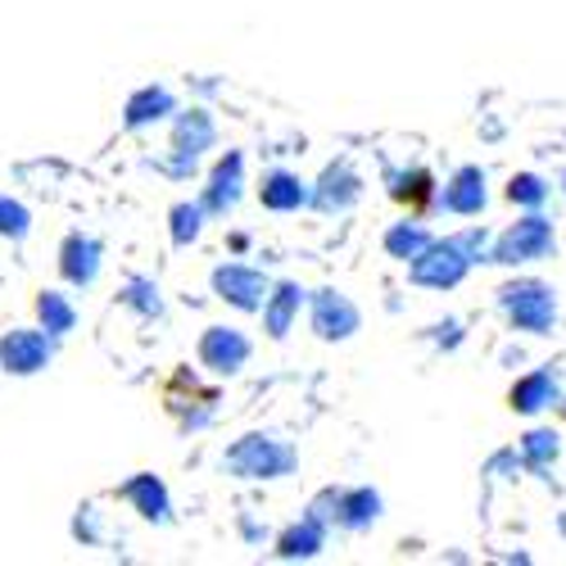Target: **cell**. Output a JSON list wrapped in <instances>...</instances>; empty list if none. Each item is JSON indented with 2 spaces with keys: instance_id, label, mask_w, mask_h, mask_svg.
I'll return each mask as SVG.
<instances>
[{
  "instance_id": "obj_1",
  "label": "cell",
  "mask_w": 566,
  "mask_h": 566,
  "mask_svg": "<svg viewBox=\"0 0 566 566\" xmlns=\"http://www.w3.org/2000/svg\"><path fill=\"white\" fill-rule=\"evenodd\" d=\"M222 471L235 481H286L300 471V449L276 431H250L222 453Z\"/></svg>"
},
{
  "instance_id": "obj_2",
  "label": "cell",
  "mask_w": 566,
  "mask_h": 566,
  "mask_svg": "<svg viewBox=\"0 0 566 566\" xmlns=\"http://www.w3.org/2000/svg\"><path fill=\"white\" fill-rule=\"evenodd\" d=\"M499 295V313L512 332H526V336H553L557 326V291L539 276H512L494 291Z\"/></svg>"
},
{
  "instance_id": "obj_3",
  "label": "cell",
  "mask_w": 566,
  "mask_h": 566,
  "mask_svg": "<svg viewBox=\"0 0 566 566\" xmlns=\"http://www.w3.org/2000/svg\"><path fill=\"white\" fill-rule=\"evenodd\" d=\"M308 512L317 516V522H326L332 531H349V535H363L371 531L376 522H381V512H386V499L381 490H371V485H345V490H322Z\"/></svg>"
},
{
  "instance_id": "obj_4",
  "label": "cell",
  "mask_w": 566,
  "mask_h": 566,
  "mask_svg": "<svg viewBox=\"0 0 566 566\" xmlns=\"http://www.w3.org/2000/svg\"><path fill=\"white\" fill-rule=\"evenodd\" d=\"M557 250V227L553 218H544V209H526V218H516L512 227H503L494 235V263L503 268H531L553 259Z\"/></svg>"
},
{
  "instance_id": "obj_5",
  "label": "cell",
  "mask_w": 566,
  "mask_h": 566,
  "mask_svg": "<svg viewBox=\"0 0 566 566\" xmlns=\"http://www.w3.org/2000/svg\"><path fill=\"white\" fill-rule=\"evenodd\" d=\"M471 268H476V259H471V250H467V241L462 235H436V241L427 245V254H417L412 263H408V281L412 286H421V291H458L462 281L471 276Z\"/></svg>"
},
{
  "instance_id": "obj_6",
  "label": "cell",
  "mask_w": 566,
  "mask_h": 566,
  "mask_svg": "<svg viewBox=\"0 0 566 566\" xmlns=\"http://www.w3.org/2000/svg\"><path fill=\"white\" fill-rule=\"evenodd\" d=\"M218 146V118L205 105L177 109L172 114V159L164 164L172 177H191L200 168V159Z\"/></svg>"
},
{
  "instance_id": "obj_7",
  "label": "cell",
  "mask_w": 566,
  "mask_h": 566,
  "mask_svg": "<svg viewBox=\"0 0 566 566\" xmlns=\"http://www.w3.org/2000/svg\"><path fill=\"white\" fill-rule=\"evenodd\" d=\"M308 332L322 340V345H345L363 332V308L336 291V286H322L308 295Z\"/></svg>"
},
{
  "instance_id": "obj_8",
  "label": "cell",
  "mask_w": 566,
  "mask_h": 566,
  "mask_svg": "<svg viewBox=\"0 0 566 566\" xmlns=\"http://www.w3.org/2000/svg\"><path fill=\"white\" fill-rule=\"evenodd\" d=\"M55 336L45 326H14L0 336V371L6 376H41L55 363Z\"/></svg>"
},
{
  "instance_id": "obj_9",
  "label": "cell",
  "mask_w": 566,
  "mask_h": 566,
  "mask_svg": "<svg viewBox=\"0 0 566 566\" xmlns=\"http://www.w3.org/2000/svg\"><path fill=\"white\" fill-rule=\"evenodd\" d=\"M209 286L222 304H231L235 313H263V300L272 291V276L254 263H218Z\"/></svg>"
},
{
  "instance_id": "obj_10",
  "label": "cell",
  "mask_w": 566,
  "mask_h": 566,
  "mask_svg": "<svg viewBox=\"0 0 566 566\" xmlns=\"http://www.w3.org/2000/svg\"><path fill=\"white\" fill-rule=\"evenodd\" d=\"M245 150H222L205 177V191H200V205L209 209V218H227L235 213V205L245 200Z\"/></svg>"
},
{
  "instance_id": "obj_11",
  "label": "cell",
  "mask_w": 566,
  "mask_h": 566,
  "mask_svg": "<svg viewBox=\"0 0 566 566\" xmlns=\"http://www.w3.org/2000/svg\"><path fill=\"white\" fill-rule=\"evenodd\" d=\"M436 205L449 209L453 218H481L490 205V177L481 164H462L453 168V177L436 191Z\"/></svg>"
},
{
  "instance_id": "obj_12",
  "label": "cell",
  "mask_w": 566,
  "mask_h": 566,
  "mask_svg": "<svg viewBox=\"0 0 566 566\" xmlns=\"http://www.w3.org/2000/svg\"><path fill=\"white\" fill-rule=\"evenodd\" d=\"M196 354L213 376H235V371H245V363L254 354V340L241 332V326H205Z\"/></svg>"
},
{
  "instance_id": "obj_13",
  "label": "cell",
  "mask_w": 566,
  "mask_h": 566,
  "mask_svg": "<svg viewBox=\"0 0 566 566\" xmlns=\"http://www.w3.org/2000/svg\"><path fill=\"white\" fill-rule=\"evenodd\" d=\"M105 272V245L91 231H69L60 245V276L73 291H91Z\"/></svg>"
},
{
  "instance_id": "obj_14",
  "label": "cell",
  "mask_w": 566,
  "mask_h": 566,
  "mask_svg": "<svg viewBox=\"0 0 566 566\" xmlns=\"http://www.w3.org/2000/svg\"><path fill=\"white\" fill-rule=\"evenodd\" d=\"M118 499L150 526H168L172 522V490L155 476V471H136V476H127L118 485Z\"/></svg>"
},
{
  "instance_id": "obj_15",
  "label": "cell",
  "mask_w": 566,
  "mask_h": 566,
  "mask_svg": "<svg viewBox=\"0 0 566 566\" xmlns=\"http://www.w3.org/2000/svg\"><path fill=\"white\" fill-rule=\"evenodd\" d=\"M177 109H181V105H177V96H172V86L146 82V86H136L132 96L123 101V127H127V132H146V127H155V123H172Z\"/></svg>"
},
{
  "instance_id": "obj_16",
  "label": "cell",
  "mask_w": 566,
  "mask_h": 566,
  "mask_svg": "<svg viewBox=\"0 0 566 566\" xmlns=\"http://www.w3.org/2000/svg\"><path fill=\"white\" fill-rule=\"evenodd\" d=\"M363 200V177L340 159V164H326L322 177L313 181V209L317 213H349Z\"/></svg>"
},
{
  "instance_id": "obj_17",
  "label": "cell",
  "mask_w": 566,
  "mask_h": 566,
  "mask_svg": "<svg viewBox=\"0 0 566 566\" xmlns=\"http://www.w3.org/2000/svg\"><path fill=\"white\" fill-rule=\"evenodd\" d=\"M300 308H308V291L300 281H272V291L263 300V336L268 340H286L300 322Z\"/></svg>"
},
{
  "instance_id": "obj_18",
  "label": "cell",
  "mask_w": 566,
  "mask_h": 566,
  "mask_svg": "<svg viewBox=\"0 0 566 566\" xmlns=\"http://www.w3.org/2000/svg\"><path fill=\"white\" fill-rule=\"evenodd\" d=\"M557 403H562V381H557L553 367H535L526 376H516L512 390H507V408L522 412V417H539Z\"/></svg>"
},
{
  "instance_id": "obj_19",
  "label": "cell",
  "mask_w": 566,
  "mask_h": 566,
  "mask_svg": "<svg viewBox=\"0 0 566 566\" xmlns=\"http://www.w3.org/2000/svg\"><path fill=\"white\" fill-rule=\"evenodd\" d=\"M259 205L272 209V213L313 209V181H304V177L291 172V168H272V172H263V181H259Z\"/></svg>"
},
{
  "instance_id": "obj_20",
  "label": "cell",
  "mask_w": 566,
  "mask_h": 566,
  "mask_svg": "<svg viewBox=\"0 0 566 566\" xmlns=\"http://www.w3.org/2000/svg\"><path fill=\"white\" fill-rule=\"evenodd\" d=\"M326 535H332V526L317 522L313 512H304L295 526H286V531L276 535V557L281 562H313L326 548Z\"/></svg>"
},
{
  "instance_id": "obj_21",
  "label": "cell",
  "mask_w": 566,
  "mask_h": 566,
  "mask_svg": "<svg viewBox=\"0 0 566 566\" xmlns=\"http://www.w3.org/2000/svg\"><path fill=\"white\" fill-rule=\"evenodd\" d=\"M118 304L132 308L140 322H159L164 317V291H159V281L146 276V272H132L123 286H118Z\"/></svg>"
},
{
  "instance_id": "obj_22",
  "label": "cell",
  "mask_w": 566,
  "mask_h": 566,
  "mask_svg": "<svg viewBox=\"0 0 566 566\" xmlns=\"http://www.w3.org/2000/svg\"><path fill=\"white\" fill-rule=\"evenodd\" d=\"M205 227H209V209H205L200 200H177V205L168 209V241H172L177 250L200 245Z\"/></svg>"
},
{
  "instance_id": "obj_23",
  "label": "cell",
  "mask_w": 566,
  "mask_h": 566,
  "mask_svg": "<svg viewBox=\"0 0 566 566\" xmlns=\"http://www.w3.org/2000/svg\"><path fill=\"white\" fill-rule=\"evenodd\" d=\"M431 241H436V231L421 227V222H412V218L386 227V235H381V245H386V254H390L395 263H412L417 254H427Z\"/></svg>"
},
{
  "instance_id": "obj_24",
  "label": "cell",
  "mask_w": 566,
  "mask_h": 566,
  "mask_svg": "<svg viewBox=\"0 0 566 566\" xmlns=\"http://www.w3.org/2000/svg\"><path fill=\"white\" fill-rule=\"evenodd\" d=\"M36 326H45L55 340L77 332V304L64 291H41L36 295Z\"/></svg>"
},
{
  "instance_id": "obj_25",
  "label": "cell",
  "mask_w": 566,
  "mask_h": 566,
  "mask_svg": "<svg viewBox=\"0 0 566 566\" xmlns=\"http://www.w3.org/2000/svg\"><path fill=\"white\" fill-rule=\"evenodd\" d=\"M503 196H507V205H516V209H544L548 196H553V186H548L539 172H512Z\"/></svg>"
},
{
  "instance_id": "obj_26",
  "label": "cell",
  "mask_w": 566,
  "mask_h": 566,
  "mask_svg": "<svg viewBox=\"0 0 566 566\" xmlns=\"http://www.w3.org/2000/svg\"><path fill=\"white\" fill-rule=\"evenodd\" d=\"M557 453H562L557 431H548V427H531V431L522 436V462H526L531 471H548V467L557 462Z\"/></svg>"
},
{
  "instance_id": "obj_27",
  "label": "cell",
  "mask_w": 566,
  "mask_h": 566,
  "mask_svg": "<svg viewBox=\"0 0 566 566\" xmlns=\"http://www.w3.org/2000/svg\"><path fill=\"white\" fill-rule=\"evenodd\" d=\"M32 235V209L14 196H0V241H28Z\"/></svg>"
},
{
  "instance_id": "obj_28",
  "label": "cell",
  "mask_w": 566,
  "mask_h": 566,
  "mask_svg": "<svg viewBox=\"0 0 566 566\" xmlns=\"http://www.w3.org/2000/svg\"><path fill=\"white\" fill-rule=\"evenodd\" d=\"M73 535L82 539V544H96L101 539V522H96V507H77V522H73Z\"/></svg>"
},
{
  "instance_id": "obj_29",
  "label": "cell",
  "mask_w": 566,
  "mask_h": 566,
  "mask_svg": "<svg viewBox=\"0 0 566 566\" xmlns=\"http://www.w3.org/2000/svg\"><path fill=\"white\" fill-rule=\"evenodd\" d=\"M431 340H436L440 349H458V345H462V322H458V317L436 322V326H431Z\"/></svg>"
}]
</instances>
